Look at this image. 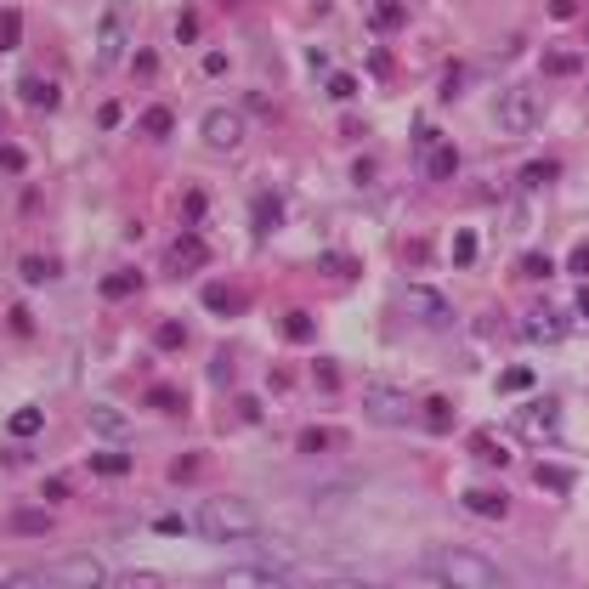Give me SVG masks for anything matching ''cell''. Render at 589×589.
<instances>
[{"instance_id":"obj_1","label":"cell","mask_w":589,"mask_h":589,"mask_svg":"<svg viewBox=\"0 0 589 589\" xmlns=\"http://www.w3.org/2000/svg\"><path fill=\"white\" fill-rule=\"evenodd\" d=\"M420 578H431V584H454V589H499V584H510V572L493 561V555H482V550H464V545H442V550H431V555H420Z\"/></svg>"},{"instance_id":"obj_2","label":"cell","mask_w":589,"mask_h":589,"mask_svg":"<svg viewBox=\"0 0 589 589\" xmlns=\"http://www.w3.org/2000/svg\"><path fill=\"white\" fill-rule=\"evenodd\" d=\"M193 527L205 538H215V545H238V538H250L261 527V516H255L250 499H238V493H215V499H205L193 510Z\"/></svg>"},{"instance_id":"obj_3","label":"cell","mask_w":589,"mask_h":589,"mask_svg":"<svg viewBox=\"0 0 589 589\" xmlns=\"http://www.w3.org/2000/svg\"><path fill=\"white\" fill-rule=\"evenodd\" d=\"M114 572H108L102 561H91V555H69V561H52V567H35V572H12V589H23V584H85V589H97L108 584Z\"/></svg>"},{"instance_id":"obj_4","label":"cell","mask_w":589,"mask_h":589,"mask_svg":"<svg viewBox=\"0 0 589 589\" xmlns=\"http://www.w3.org/2000/svg\"><path fill=\"white\" fill-rule=\"evenodd\" d=\"M493 119H499L504 136H533L545 125V97L527 91V85H510V91H499V102H493Z\"/></svg>"},{"instance_id":"obj_5","label":"cell","mask_w":589,"mask_h":589,"mask_svg":"<svg viewBox=\"0 0 589 589\" xmlns=\"http://www.w3.org/2000/svg\"><path fill=\"white\" fill-rule=\"evenodd\" d=\"M555 431H561V402L555 397H533L510 414V437L521 442H555Z\"/></svg>"},{"instance_id":"obj_6","label":"cell","mask_w":589,"mask_h":589,"mask_svg":"<svg viewBox=\"0 0 589 589\" xmlns=\"http://www.w3.org/2000/svg\"><path fill=\"white\" fill-rule=\"evenodd\" d=\"M198 136H205L210 153H238L244 148V114L238 108H210V114L198 119Z\"/></svg>"},{"instance_id":"obj_7","label":"cell","mask_w":589,"mask_h":589,"mask_svg":"<svg viewBox=\"0 0 589 589\" xmlns=\"http://www.w3.org/2000/svg\"><path fill=\"white\" fill-rule=\"evenodd\" d=\"M294 578V567L289 561H244V567H227V572H215V584H227V589H255V584H289Z\"/></svg>"},{"instance_id":"obj_8","label":"cell","mask_w":589,"mask_h":589,"mask_svg":"<svg viewBox=\"0 0 589 589\" xmlns=\"http://www.w3.org/2000/svg\"><path fill=\"white\" fill-rule=\"evenodd\" d=\"M402 306H408L420 323H431V329H442V323H454V306H448V294L442 289H431V284H408L402 289Z\"/></svg>"},{"instance_id":"obj_9","label":"cell","mask_w":589,"mask_h":589,"mask_svg":"<svg viewBox=\"0 0 589 589\" xmlns=\"http://www.w3.org/2000/svg\"><path fill=\"white\" fill-rule=\"evenodd\" d=\"M363 408H368V420H375V425H402V420H408V397L391 391V385H368Z\"/></svg>"},{"instance_id":"obj_10","label":"cell","mask_w":589,"mask_h":589,"mask_svg":"<svg viewBox=\"0 0 589 589\" xmlns=\"http://www.w3.org/2000/svg\"><path fill=\"white\" fill-rule=\"evenodd\" d=\"M165 261H170L176 272H205V261H210V244H205V232H193V227H188V232H182V238L165 250Z\"/></svg>"},{"instance_id":"obj_11","label":"cell","mask_w":589,"mask_h":589,"mask_svg":"<svg viewBox=\"0 0 589 589\" xmlns=\"http://www.w3.org/2000/svg\"><path fill=\"white\" fill-rule=\"evenodd\" d=\"M420 170H425L431 182H448V176L459 170V148H454V142H442V136L431 131V142H420Z\"/></svg>"},{"instance_id":"obj_12","label":"cell","mask_w":589,"mask_h":589,"mask_svg":"<svg viewBox=\"0 0 589 589\" xmlns=\"http://www.w3.org/2000/svg\"><path fill=\"white\" fill-rule=\"evenodd\" d=\"M567 335V318H555L550 306H533V312L521 318V340H538V346H550V340Z\"/></svg>"},{"instance_id":"obj_13","label":"cell","mask_w":589,"mask_h":589,"mask_svg":"<svg viewBox=\"0 0 589 589\" xmlns=\"http://www.w3.org/2000/svg\"><path fill=\"white\" fill-rule=\"evenodd\" d=\"M464 510H471V516H488V521H504V516H510V493H499V488H471V493H464Z\"/></svg>"},{"instance_id":"obj_14","label":"cell","mask_w":589,"mask_h":589,"mask_svg":"<svg viewBox=\"0 0 589 589\" xmlns=\"http://www.w3.org/2000/svg\"><path fill=\"white\" fill-rule=\"evenodd\" d=\"M119 52H125V23L108 12V18H102V45H97V69H114Z\"/></svg>"},{"instance_id":"obj_15","label":"cell","mask_w":589,"mask_h":589,"mask_svg":"<svg viewBox=\"0 0 589 589\" xmlns=\"http://www.w3.org/2000/svg\"><path fill=\"white\" fill-rule=\"evenodd\" d=\"M136 289H142V272H131V267H125V272H108V278H102V301H131Z\"/></svg>"},{"instance_id":"obj_16","label":"cell","mask_w":589,"mask_h":589,"mask_svg":"<svg viewBox=\"0 0 589 589\" xmlns=\"http://www.w3.org/2000/svg\"><path fill=\"white\" fill-rule=\"evenodd\" d=\"M18 278H23V284H52L57 261L52 255H18Z\"/></svg>"},{"instance_id":"obj_17","label":"cell","mask_w":589,"mask_h":589,"mask_svg":"<svg viewBox=\"0 0 589 589\" xmlns=\"http://www.w3.org/2000/svg\"><path fill=\"white\" fill-rule=\"evenodd\" d=\"M420 420H425V431H437V437H442V431H454V402H448V397H431V402H420Z\"/></svg>"},{"instance_id":"obj_18","label":"cell","mask_w":589,"mask_h":589,"mask_svg":"<svg viewBox=\"0 0 589 589\" xmlns=\"http://www.w3.org/2000/svg\"><path fill=\"white\" fill-rule=\"evenodd\" d=\"M23 102H28V108H40V114H52V108L63 102V97H57V85H52V80H23Z\"/></svg>"},{"instance_id":"obj_19","label":"cell","mask_w":589,"mask_h":589,"mask_svg":"<svg viewBox=\"0 0 589 589\" xmlns=\"http://www.w3.org/2000/svg\"><path fill=\"white\" fill-rule=\"evenodd\" d=\"M368 23H375L380 35H391V28H402V23H408V12H402L397 0H375V12H368Z\"/></svg>"},{"instance_id":"obj_20","label":"cell","mask_w":589,"mask_h":589,"mask_svg":"<svg viewBox=\"0 0 589 589\" xmlns=\"http://www.w3.org/2000/svg\"><path fill=\"white\" fill-rule=\"evenodd\" d=\"M555 176H561V165H555V159H533V165H521V188H550V182Z\"/></svg>"},{"instance_id":"obj_21","label":"cell","mask_w":589,"mask_h":589,"mask_svg":"<svg viewBox=\"0 0 589 589\" xmlns=\"http://www.w3.org/2000/svg\"><path fill=\"white\" fill-rule=\"evenodd\" d=\"M538 69H545V74H555V80H561V74H578L584 63H578V52H561V45H550V52L538 57Z\"/></svg>"},{"instance_id":"obj_22","label":"cell","mask_w":589,"mask_h":589,"mask_svg":"<svg viewBox=\"0 0 589 589\" xmlns=\"http://www.w3.org/2000/svg\"><path fill=\"white\" fill-rule=\"evenodd\" d=\"M533 482L545 493H572V471H561V464H533Z\"/></svg>"},{"instance_id":"obj_23","label":"cell","mask_w":589,"mask_h":589,"mask_svg":"<svg viewBox=\"0 0 589 589\" xmlns=\"http://www.w3.org/2000/svg\"><path fill=\"white\" fill-rule=\"evenodd\" d=\"M278 222H284L278 193H261V198H255V232H278Z\"/></svg>"},{"instance_id":"obj_24","label":"cell","mask_w":589,"mask_h":589,"mask_svg":"<svg viewBox=\"0 0 589 589\" xmlns=\"http://www.w3.org/2000/svg\"><path fill=\"white\" fill-rule=\"evenodd\" d=\"M91 431H97V437H125L131 420H125V414H114V408H91Z\"/></svg>"},{"instance_id":"obj_25","label":"cell","mask_w":589,"mask_h":589,"mask_svg":"<svg viewBox=\"0 0 589 589\" xmlns=\"http://www.w3.org/2000/svg\"><path fill=\"white\" fill-rule=\"evenodd\" d=\"M294 448H301V454H335V448H340V431H301Z\"/></svg>"},{"instance_id":"obj_26","label":"cell","mask_w":589,"mask_h":589,"mask_svg":"<svg viewBox=\"0 0 589 589\" xmlns=\"http://www.w3.org/2000/svg\"><path fill=\"white\" fill-rule=\"evenodd\" d=\"M198 301H205L210 312H222V318H232V312H238V294H232L227 284H205V294H198Z\"/></svg>"},{"instance_id":"obj_27","label":"cell","mask_w":589,"mask_h":589,"mask_svg":"<svg viewBox=\"0 0 589 589\" xmlns=\"http://www.w3.org/2000/svg\"><path fill=\"white\" fill-rule=\"evenodd\" d=\"M40 425H45V414H40V408H18V414L6 420L12 437H40Z\"/></svg>"},{"instance_id":"obj_28","label":"cell","mask_w":589,"mask_h":589,"mask_svg":"<svg viewBox=\"0 0 589 589\" xmlns=\"http://www.w3.org/2000/svg\"><path fill=\"white\" fill-rule=\"evenodd\" d=\"M148 402H153V408H165V414H188V397H182L176 385H153Z\"/></svg>"},{"instance_id":"obj_29","label":"cell","mask_w":589,"mask_h":589,"mask_svg":"<svg viewBox=\"0 0 589 589\" xmlns=\"http://www.w3.org/2000/svg\"><path fill=\"white\" fill-rule=\"evenodd\" d=\"M476 255H482V238H476L471 227L454 238V267H476Z\"/></svg>"},{"instance_id":"obj_30","label":"cell","mask_w":589,"mask_h":589,"mask_svg":"<svg viewBox=\"0 0 589 589\" xmlns=\"http://www.w3.org/2000/svg\"><path fill=\"white\" fill-rule=\"evenodd\" d=\"M499 391H504V397L533 391V368H504V375H499Z\"/></svg>"},{"instance_id":"obj_31","label":"cell","mask_w":589,"mask_h":589,"mask_svg":"<svg viewBox=\"0 0 589 589\" xmlns=\"http://www.w3.org/2000/svg\"><path fill=\"white\" fill-rule=\"evenodd\" d=\"M323 91H329L335 102H351V97H358V80H351V74L340 69V74H329V80H323Z\"/></svg>"},{"instance_id":"obj_32","label":"cell","mask_w":589,"mask_h":589,"mask_svg":"<svg viewBox=\"0 0 589 589\" xmlns=\"http://www.w3.org/2000/svg\"><path fill=\"white\" fill-rule=\"evenodd\" d=\"M170 125H176V114H170V108H148V114H142V131H148V136H170Z\"/></svg>"},{"instance_id":"obj_33","label":"cell","mask_w":589,"mask_h":589,"mask_svg":"<svg viewBox=\"0 0 589 589\" xmlns=\"http://www.w3.org/2000/svg\"><path fill=\"white\" fill-rule=\"evenodd\" d=\"M91 471H97V476H125L131 471V454H97V459H91Z\"/></svg>"},{"instance_id":"obj_34","label":"cell","mask_w":589,"mask_h":589,"mask_svg":"<svg viewBox=\"0 0 589 589\" xmlns=\"http://www.w3.org/2000/svg\"><path fill=\"white\" fill-rule=\"evenodd\" d=\"M516 272H521V278H533V284H538V278H550L555 267H550V255H538V250H527V255H521V267H516Z\"/></svg>"},{"instance_id":"obj_35","label":"cell","mask_w":589,"mask_h":589,"mask_svg":"<svg viewBox=\"0 0 589 589\" xmlns=\"http://www.w3.org/2000/svg\"><path fill=\"white\" fill-rule=\"evenodd\" d=\"M471 454L482 459V464H504V459H510V454H504V448L493 442V437H471Z\"/></svg>"},{"instance_id":"obj_36","label":"cell","mask_w":589,"mask_h":589,"mask_svg":"<svg viewBox=\"0 0 589 589\" xmlns=\"http://www.w3.org/2000/svg\"><path fill=\"white\" fill-rule=\"evenodd\" d=\"M198 471H205V454H182L176 464H170V476H176V482H193Z\"/></svg>"},{"instance_id":"obj_37","label":"cell","mask_w":589,"mask_h":589,"mask_svg":"<svg viewBox=\"0 0 589 589\" xmlns=\"http://www.w3.org/2000/svg\"><path fill=\"white\" fill-rule=\"evenodd\" d=\"M18 28H23L18 12H0V52H12V45H18Z\"/></svg>"},{"instance_id":"obj_38","label":"cell","mask_w":589,"mask_h":589,"mask_svg":"<svg viewBox=\"0 0 589 589\" xmlns=\"http://www.w3.org/2000/svg\"><path fill=\"white\" fill-rule=\"evenodd\" d=\"M45 527H52L45 510H18V533H45Z\"/></svg>"},{"instance_id":"obj_39","label":"cell","mask_w":589,"mask_h":589,"mask_svg":"<svg viewBox=\"0 0 589 589\" xmlns=\"http://www.w3.org/2000/svg\"><path fill=\"white\" fill-rule=\"evenodd\" d=\"M205 210H210V193H205V188H193L188 198H182V215H188V222H198Z\"/></svg>"},{"instance_id":"obj_40","label":"cell","mask_w":589,"mask_h":589,"mask_svg":"<svg viewBox=\"0 0 589 589\" xmlns=\"http://www.w3.org/2000/svg\"><path fill=\"white\" fill-rule=\"evenodd\" d=\"M284 335H289V340H312V318H306V312H289V318H284Z\"/></svg>"},{"instance_id":"obj_41","label":"cell","mask_w":589,"mask_h":589,"mask_svg":"<svg viewBox=\"0 0 589 589\" xmlns=\"http://www.w3.org/2000/svg\"><path fill=\"white\" fill-rule=\"evenodd\" d=\"M97 125H102V131H119V125H125V108H119V102H102V108H97Z\"/></svg>"},{"instance_id":"obj_42","label":"cell","mask_w":589,"mask_h":589,"mask_svg":"<svg viewBox=\"0 0 589 589\" xmlns=\"http://www.w3.org/2000/svg\"><path fill=\"white\" fill-rule=\"evenodd\" d=\"M114 584H131V589H159L153 572H114Z\"/></svg>"},{"instance_id":"obj_43","label":"cell","mask_w":589,"mask_h":589,"mask_svg":"<svg viewBox=\"0 0 589 589\" xmlns=\"http://www.w3.org/2000/svg\"><path fill=\"white\" fill-rule=\"evenodd\" d=\"M312 375H318V385H323V391H335V385H340V368H335L329 358H318V368H312Z\"/></svg>"},{"instance_id":"obj_44","label":"cell","mask_w":589,"mask_h":589,"mask_svg":"<svg viewBox=\"0 0 589 589\" xmlns=\"http://www.w3.org/2000/svg\"><path fill=\"white\" fill-rule=\"evenodd\" d=\"M182 340H188V329H182V323H165V329H159V346H165V351H176Z\"/></svg>"},{"instance_id":"obj_45","label":"cell","mask_w":589,"mask_h":589,"mask_svg":"<svg viewBox=\"0 0 589 589\" xmlns=\"http://www.w3.org/2000/svg\"><path fill=\"white\" fill-rule=\"evenodd\" d=\"M578 6H584V0H550V18L567 23V18H578Z\"/></svg>"},{"instance_id":"obj_46","label":"cell","mask_w":589,"mask_h":589,"mask_svg":"<svg viewBox=\"0 0 589 589\" xmlns=\"http://www.w3.org/2000/svg\"><path fill=\"white\" fill-rule=\"evenodd\" d=\"M0 170H18V176H23V153L12 142H0Z\"/></svg>"},{"instance_id":"obj_47","label":"cell","mask_w":589,"mask_h":589,"mask_svg":"<svg viewBox=\"0 0 589 589\" xmlns=\"http://www.w3.org/2000/svg\"><path fill=\"white\" fill-rule=\"evenodd\" d=\"M182 527H188V521H182V516H153V533H165V538H176V533H182Z\"/></svg>"},{"instance_id":"obj_48","label":"cell","mask_w":589,"mask_h":589,"mask_svg":"<svg viewBox=\"0 0 589 589\" xmlns=\"http://www.w3.org/2000/svg\"><path fill=\"white\" fill-rule=\"evenodd\" d=\"M69 499V482L63 476H52V482H45V504H63Z\"/></svg>"},{"instance_id":"obj_49","label":"cell","mask_w":589,"mask_h":589,"mask_svg":"<svg viewBox=\"0 0 589 589\" xmlns=\"http://www.w3.org/2000/svg\"><path fill=\"white\" fill-rule=\"evenodd\" d=\"M567 272H589V244H578V250L567 255Z\"/></svg>"},{"instance_id":"obj_50","label":"cell","mask_w":589,"mask_h":589,"mask_svg":"<svg viewBox=\"0 0 589 589\" xmlns=\"http://www.w3.org/2000/svg\"><path fill=\"white\" fill-rule=\"evenodd\" d=\"M323 272H340V278H351V261H346V255H340V261H335V255H323Z\"/></svg>"},{"instance_id":"obj_51","label":"cell","mask_w":589,"mask_h":589,"mask_svg":"<svg viewBox=\"0 0 589 589\" xmlns=\"http://www.w3.org/2000/svg\"><path fill=\"white\" fill-rule=\"evenodd\" d=\"M176 35H182V40H193V35H198V18H193V12H182V23H176Z\"/></svg>"},{"instance_id":"obj_52","label":"cell","mask_w":589,"mask_h":589,"mask_svg":"<svg viewBox=\"0 0 589 589\" xmlns=\"http://www.w3.org/2000/svg\"><path fill=\"white\" fill-rule=\"evenodd\" d=\"M205 74H227V52H210L205 57Z\"/></svg>"},{"instance_id":"obj_53","label":"cell","mask_w":589,"mask_h":589,"mask_svg":"<svg viewBox=\"0 0 589 589\" xmlns=\"http://www.w3.org/2000/svg\"><path fill=\"white\" fill-rule=\"evenodd\" d=\"M572 306H578V318H589V289H578V301H572Z\"/></svg>"},{"instance_id":"obj_54","label":"cell","mask_w":589,"mask_h":589,"mask_svg":"<svg viewBox=\"0 0 589 589\" xmlns=\"http://www.w3.org/2000/svg\"><path fill=\"white\" fill-rule=\"evenodd\" d=\"M0 119H6V108H0Z\"/></svg>"}]
</instances>
